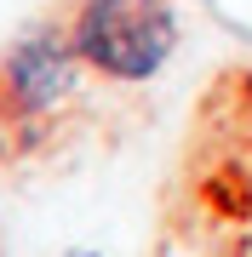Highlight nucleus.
<instances>
[{
    "mask_svg": "<svg viewBox=\"0 0 252 257\" xmlns=\"http://www.w3.org/2000/svg\"><path fill=\"white\" fill-rule=\"evenodd\" d=\"M69 46L80 69L115 86H138L166 69L178 46V12L172 0H80L69 23Z\"/></svg>",
    "mask_w": 252,
    "mask_h": 257,
    "instance_id": "nucleus-1",
    "label": "nucleus"
},
{
    "mask_svg": "<svg viewBox=\"0 0 252 257\" xmlns=\"http://www.w3.org/2000/svg\"><path fill=\"white\" fill-rule=\"evenodd\" d=\"M75 80H80V57L69 46V35L40 29V35H23L6 52V63H0V103L29 114V120H40V114L69 103Z\"/></svg>",
    "mask_w": 252,
    "mask_h": 257,
    "instance_id": "nucleus-2",
    "label": "nucleus"
}]
</instances>
